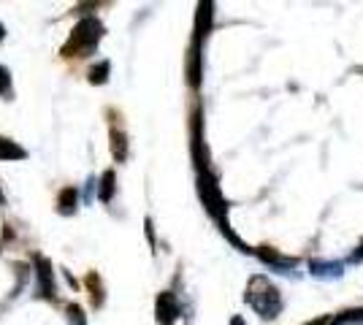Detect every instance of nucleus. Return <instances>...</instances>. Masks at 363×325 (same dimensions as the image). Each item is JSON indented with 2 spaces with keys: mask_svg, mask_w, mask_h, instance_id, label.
I'll list each match as a JSON object with an SVG mask.
<instances>
[{
  "mask_svg": "<svg viewBox=\"0 0 363 325\" xmlns=\"http://www.w3.org/2000/svg\"><path fill=\"white\" fill-rule=\"evenodd\" d=\"M247 301H250V307H252L260 317H266V320H274V317L279 314V309H282L279 290H277L266 277H255L250 282V287H247Z\"/></svg>",
  "mask_w": 363,
  "mask_h": 325,
  "instance_id": "1",
  "label": "nucleus"
},
{
  "mask_svg": "<svg viewBox=\"0 0 363 325\" xmlns=\"http://www.w3.org/2000/svg\"><path fill=\"white\" fill-rule=\"evenodd\" d=\"M101 35H104V25L95 16H87V19H82L74 28L71 41L62 47V55L65 57H82V55H87V52H92V49L98 47Z\"/></svg>",
  "mask_w": 363,
  "mask_h": 325,
  "instance_id": "2",
  "label": "nucleus"
},
{
  "mask_svg": "<svg viewBox=\"0 0 363 325\" xmlns=\"http://www.w3.org/2000/svg\"><path fill=\"white\" fill-rule=\"evenodd\" d=\"M198 193L203 198V206L209 209V215L214 219H220V225H225V198H223L220 185H217V179H214L209 171H201V176H198Z\"/></svg>",
  "mask_w": 363,
  "mask_h": 325,
  "instance_id": "3",
  "label": "nucleus"
},
{
  "mask_svg": "<svg viewBox=\"0 0 363 325\" xmlns=\"http://www.w3.org/2000/svg\"><path fill=\"white\" fill-rule=\"evenodd\" d=\"M179 317V304L174 293H160L157 295V323L160 325H174Z\"/></svg>",
  "mask_w": 363,
  "mask_h": 325,
  "instance_id": "4",
  "label": "nucleus"
},
{
  "mask_svg": "<svg viewBox=\"0 0 363 325\" xmlns=\"http://www.w3.org/2000/svg\"><path fill=\"white\" fill-rule=\"evenodd\" d=\"M35 266H38V285H41V295L55 298V277H52V263L44 255H35Z\"/></svg>",
  "mask_w": 363,
  "mask_h": 325,
  "instance_id": "5",
  "label": "nucleus"
},
{
  "mask_svg": "<svg viewBox=\"0 0 363 325\" xmlns=\"http://www.w3.org/2000/svg\"><path fill=\"white\" fill-rule=\"evenodd\" d=\"M260 261H266V263H272L274 268H293L296 266V258H282L277 249H272V247H263L260 252Z\"/></svg>",
  "mask_w": 363,
  "mask_h": 325,
  "instance_id": "6",
  "label": "nucleus"
},
{
  "mask_svg": "<svg viewBox=\"0 0 363 325\" xmlns=\"http://www.w3.org/2000/svg\"><path fill=\"white\" fill-rule=\"evenodd\" d=\"M315 277H342V263H323V261H312L309 263Z\"/></svg>",
  "mask_w": 363,
  "mask_h": 325,
  "instance_id": "7",
  "label": "nucleus"
},
{
  "mask_svg": "<svg viewBox=\"0 0 363 325\" xmlns=\"http://www.w3.org/2000/svg\"><path fill=\"white\" fill-rule=\"evenodd\" d=\"M25 157V149L16 147L11 139H0V160H19Z\"/></svg>",
  "mask_w": 363,
  "mask_h": 325,
  "instance_id": "8",
  "label": "nucleus"
},
{
  "mask_svg": "<svg viewBox=\"0 0 363 325\" xmlns=\"http://www.w3.org/2000/svg\"><path fill=\"white\" fill-rule=\"evenodd\" d=\"M111 149H114V157H117V160H125V157H128V141H125V133H122V130H111Z\"/></svg>",
  "mask_w": 363,
  "mask_h": 325,
  "instance_id": "9",
  "label": "nucleus"
},
{
  "mask_svg": "<svg viewBox=\"0 0 363 325\" xmlns=\"http://www.w3.org/2000/svg\"><path fill=\"white\" fill-rule=\"evenodd\" d=\"M111 195H114V171H106L104 176H101V201H111Z\"/></svg>",
  "mask_w": 363,
  "mask_h": 325,
  "instance_id": "10",
  "label": "nucleus"
},
{
  "mask_svg": "<svg viewBox=\"0 0 363 325\" xmlns=\"http://www.w3.org/2000/svg\"><path fill=\"white\" fill-rule=\"evenodd\" d=\"M76 209V190L74 187H68V190H62L60 193V212L62 215H71Z\"/></svg>",
  "mask_w": 363,
  "mask_h": 325,
  "instance_id": "11",
  "label": "nucleus"
},
{
  "mask_svg": "<svg viewBox=\"0 0 363 325\" xmlns=\"http://www.w3.org/2000/svg\"><path fill=\"white\" fill-rule=\"evenodd\" d=\"M108 79V62H98V65H92V71H90V81L92 84H104Z\"/></svg>",
  "mask_w": 363,
  "mask_h": 325,
  "instance_id": "12",
  "label": "nucleus"
},
{
  "mask_svg": "<svg viewBox=\"0 0 363 325\" xmlns=\"http://www.w3.org/2000/svg\"><path fill=\"white\" fill-rule=\"evenodd\" d=\"M87 282L92 285V301H95V307H101V301H104V293H101V279L95 277V274H90Z\"/></svg>",
  "mask_w": 363,
  "mask_h": 325,
  "instance_id": "13",
  "label": "nucleus"
},
{
  "mask_svg": "<svg viewBox=\"0 0 363 325\" xmlns=\"http://www.w3.org/2000/svg\"><path fill=\"white\" fill-rule=\"evenodd\" d=\"M68 323L71 325H87L84 323V314H82L79 307H68Z\"/></svg>",
  "mask_w": 363,
  "mask_h": 325,
  "instance_id": "14",
  "label": "nucleus"
},
{
  "mask_svg": "<svg viewBox=\"0 0 363 325\" xmlns=\"http://www.w3.org/2000/svg\"><path fill=\"white\" fill-rule=\"evenodd\" d=\"M9 87H11L9 71H6V68H0V95H9Z\"/></svg>",
  "mask_w": 363,
  "mask_h": 325,
  "instance_id": "15",
  "label": "nucleus"
},
{
  "mask_svg": "<svg viewBox=\"0 0 363 325\" xmlns=\"http://www.w3.org/2000/svg\"><path fill=\"white\" fill-rule=\"evenodd\" d=\"M352 261H363V244L355 249V252H352Z\"/></svg>",
  "mask_w": 363,
  "mask_h": 325,
  "instance_id": "16",
  "label": "nucleus"
},
{
  "mask_svg": "<svg viewBox=\"0 0 363 325\" xmlns=\"http://www.w3.org/2000/svg\"><path fill=\"white\" fill-rule=\"evenodd\" d=\"M306 325H328V317H318V320H312V323Z\"/></svg>",
  "mask_w": 363,
  "mask_h": 325,
  "instance_id": "17",
  "label": "nucleus"
},
{
  "mask_svg": "<svg viewBox=\"0 0 363 325\" xmlns=\"http://www.w3.org/2000/svg\"><path fill=\"white\" fill-rule=\"evenodd\" d=\"M3 35H6V30H3V25H0V41H3Z\"/></svg>",
  "mask_w": 363,
  "mask_h": 325,
  "instance_id": "18",
  "label": "nucleus"
}]
</instances>
